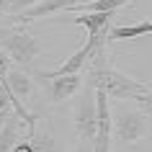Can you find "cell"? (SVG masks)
<instances>
[{
    "label": "cell",
    "mask_w": 152,
    "mask_h": 152,
    "mask_svg": "<svg viewBox=\"0 0 152 152\" xmlns=\"http://www.w3.org/2000/svg\"><path fill=\"white\" fill-rule=\"evenodd\" d=\"M88 75H85V85L93 90H103L108 98H121V101H139L142 96L150 93L147 83H139L129 77L126 72L111 67L108 62V44L101 47L88 62Z\"/></svg>",
    "instance_id": "6da1fadb"
},
{
    "label": "cell",
    "mask_w": 152,
    "mask_h": 152,
    "mask_svg": "<svg viewBox=\"0 0 152 152\" xmlns=\"http://www.w3.org/2000/svg\"><path fill=\"white\" fill-rule=\"evenodd\" d=\"M0 52H5L10 62L31 64L41 54V47L26 31V26H8V28H0Z\"/></svg>",
    "instance_id": "7a4b0ae2"
},
{
    "label": "cell",
    "mask_w": 152,
    "mask_h": 152,
    "mask_svg": "<svg viewBox=\"0 0 152 152\" xmlns=\"http://www.w3.org/2000/svg\"><path fill=\"white\" fill-rule=\"evenodd\" d=\"M150 132V116L139 108H121L116 116H113V142L124 144V147H132L137 144L142 137H147Z\"/></svg>",
    "instance_id": "3957f363"
},
{
    "label": "cell",
    "mask_w": 152,
    "mask_h": 152,
    "mask_svg": "<svg viewBox=\"0 0 152 152\" xmlns=\"http://www.w3.org/2000/svg\"><path fill=\"white\" fill-rule=\"evenodd\" d=\"M75 134L83 144H93L96 142V119H98V111H96V90L93 88H85L83 90L80 101L75 103Z\"/></svg>",
    "instance_id": "277c9868"
},
{
    "label": "cell",
    "mask_w": 152,
    "mask_h": 152,
    "mask_svg": "<svg viewBox=\"0 0 152 152\" xmlns=\"http://www.w3.org/2000/svg\"><path fill=\"white\" fill-rule=\"evenodd\" d=\"M96 142H93V152H111V142H113V113H111V103L108 96L103 90H96Z\"/></svg>",
    "instance_id": "5b68a950"
},
{
    "label": "cell",
    "mask_w": 152,
    "mask_h": 152,
    "mask_svg": "<svg viewBox=\"0 0 152 152\" xmlns=\"http://www.w3.org/2000/svg\"><path fill=\"white\" fill-rule=\"evenodd\" d=\"M83 3H90V0H39L34 8H28V10H23L21 16H16V21L21 26H26V23H34L36 18H47V16H52V13H57V10L77 8Z\"/></svg>",
    "instance_id": "8992f818"
},
{
    "label": "cell",
    "mask_w": 152,
    "mask_h": 152,
    "mask_svg": "<svg viewBox=\"0 0 152 152\" xmlns=\"http://www.w3.org/2000/svg\"><path fill=\"white\" fill-rule=\"evenodd\" d=\"M85 85L83 75H62V77H52V101L64 103L72 96H77Z\"/></svg>",
    "instance_id": "52a82bcc"
},
{
    "label": "cell",
    "mask_w": 152,
    "mask_h": 152,
    "mask_svg": "<svg viewBox=\"0 0 152 152\" xmlns=\"http://www.w3.org/2000/svg\"><path fill=\"white\" fill-rule=\"evenodd\" d=\"M28 134L31 137V129H28V124H26L21 116H16V113H10L8 121L3 124V129H0V152H10L13 147H16V142L21 139V134Z\"/></svg>",
    "instance_id": "ba28073f"
},
{
    "label": "cell",
    "mask_w": 152,
    "mask_h": 152,
    "mask_svg": "<svg viewBox=\"0 0 152 152\" xmlns=\"http://www.w3.org/2000/svg\"><path fill=\"white\" fill-rule=\"evenodd\" d=\"M116 13H77L75 18H54V21H64V23H80L88 28V34L96 31H108L111 26V18Z\"/></svg>",
    "instance_id": "9c48e42d"
},
{
    "label": "cell",
    "mask_w": 152,
    "mask_h": 152,
    "mask_svg": "<svg viewBox=\"0 0 152 152\" xmlns=\"http://www.w3.org/2000/svg\"><path fill=\"white\" fill-rule=\"evenodd\" d=\"M152 34V21H139V23H129V26H113L108 31V41H132V39H142Z\"/></svg>",
    "instance_id": "30bf717a"
},
{
    "label": "cell",
    "mask_w": 152,
    "mask_h": 152,
    "mask_svg": "<svg viewBox=\"0 0 152 152\" xmlns=\"http://www.w3.org/2000/svg\"><path fill=\"white\" fill-rule=\"evenodd\" d=\"M129 3H134V0H90V3H83L77 8H80V13L83 10L85 13H119Z\"/></svg>",
    "instance_id": "8fae6325"
},
{
    "label": "cell",
    "mask_w": 152,
    "mask_h": 152,
    "mask_svg": "<svg viewBox=\"0 0 152 152\" xmlns=\"http://www.w3.org/2000/svg\"><path fill=\"white\" fill-rule=\"evenodd\" d=\"M28 139L34 142V150H36V152H59V150H57L54 134H52L47 126L41 129V132H34V137H28Z\"/></svg>",
    "instance_id": "7c38bea8"
},
{
    "label": "cell",
    "mask_w": 152,
    "mask_h": 152,
    "mask_svg": "<svg viewBox=\"0 0 152 152\" xmlns=\"http://www.w3.org/2000/svg\"><path fill=\"white\" fill-rule=\"evenodd\" d=\"M39 0H8V13H13V16H21L23 10L34 8Z\"/></svg>",
    "instance_id": "4fadbf2b"
},
{
    "label": "cell",
    "mask_w": 152,
    "mask_h": 152,
    "mask_svg": "<svg viewBox=\"0 0 152 152\" xmlns=\"http://www.w3.org/2000/svg\"><path fill=\"white\" fill-rule=\"evenodd\" d=\"M0 108H3V111H10V93H8V88H5L3 77H0Z\"/></svg>",
    "instance_id": "5bb4252c"
},
{
    "label": "cell",
    "mask_w": 152,
    "mask_h": 152,
    "mask_svg": "<svg viewBox=\"0 0 152 152\" xmlns=\"http://www.w3.org/2000/svg\"><path fill=\"white\" fill-rule=\"evenodd\" d=\"M10 152H36V150H34V142H31V139H23V142H18Z\"/></svg>",
    "instance_id": "9a60e30c"
},
{
    "label": "cell",
    "mask_w": 152,
    "mask_h": 152,
    "mask_svg": "<svg viewBox=\"0 0 152 152\" xmlns=\"http://www.w3.org/2000/svg\"><path fill=\"white\" fill-rule=\"evenodd\" d=\"M10 70V57L5 52H0V77H5V72Z\"/></svg>",
    "instance_id": "2e32d148"
},
{
    "label": "cell",
    "mask_w": 152,
    "mask_h": 152,
    "mask_svg": "<svg viewBox=\"0 0 152 152\" xmlns=\"http://www.w3.org/2000/svg\"><path fill=\"white\" fill-rule=\"evenodd\" d=\"M8 116H10V111H3V108H0V129H3V124L8 121Z\"/></svg>",
    "instance_id": "e0dca14e"
},
{
    "label": "cell",
    "mask_w": 152,
    "mask_h": 152,
    "mask_svg": "<svg viewBox=\"0 0 152 152\" xmlns=\"http://www.w3.org/2000/svg\"><path fill=\"white\" fill-rule=\"evenodd\" d=\"M75 152H93V144H83V142H80V147H77Z\"/></svg>",
    "instance_id": "ac0fdd59"
},
{
    "label": "cell",
    "mask_w": 152,
    "mask_h": 152,
    "mask_svg": "<svg viewBox=\"0 0 152 152\" xmlns=\"http://www.w3.org/2000/svg\"><path fill=\"white\" fill-rule=\"evenodd\" d=\"M0 13H8V0H0Z\"/></svg>",
    "instance_id": "d6986e66"
},
{
    "label": "cell",
    "mask_w": 152,
    "mask_h": 152,
    "mask_svg": "<svg viewBox=\"0 0 152 152\" xmlns=\"http://www.w3.org/2000/svg\"><path fill=\"white\" fill-rule=\"evenodd\" d=\"M147 116H150V119H152V106H147Z\"/></svg>",
    "instance_id": "ffe728a7"
}]
</instances>
